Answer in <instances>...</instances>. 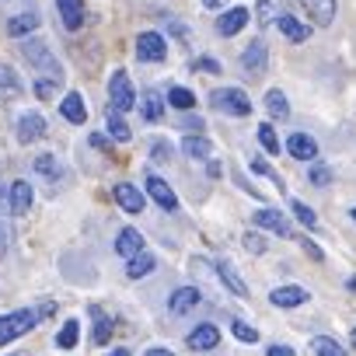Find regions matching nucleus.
Wrapping results in <instances>:
<instances>
[{
  "label": "nucleus",
  "instance_id": "obj_6",
  "mask_svg": "<svg viewBox=\"0 0 356 356\" xmlns=\"http://www.w3.org/2000/svg\"><path fill=\"white\" fill-rule=\"evenodd\" d=\"M241 70H245L248 77H262V74L269 70V49H266L262 39H255V42L241 53Z\"/></svg>",
  "mask_w": 356,
  "mask_h": 356
},
{
  "label": "nucleus",
  "instance_id": "obj_12",
  "mask_svg": "<svg viewBox=\"0 0 356 356\" xmlns=\"http://www.w3.org/2000/svg\"><path fill=\"white\" fill-rule=\"evenodd\" d=\"M248 18H252V15H248V8H231V11H224V18L217 22V32L231 39V35H238V32L248 25Z\"/></svg>",
  "mask_w": 356,
  "mask_h": 356
},
{
  "label": "nucleus",
  "instance_id": "obj_50",
  "mask_svg": "<svg viewBox=\"0 0 356 356\" xmlns=\"http://www.w3.org/2000/svg\"><path fill=\"white\" fill-rule=\"evenodd\" d=\"M353 346H356V328H353Z\"/></svg>",
  "mask_w": 356,
  "mask_h": 356
},
{
  "label": "nucleus",
  "instance_id": "obj_16",
  "mask_svg": "<svg viewBox=\"0 0 356 356\" xmlns=\"http://www.w3.org/2000/svg\"><path fill=\"white\" fill-rule=\"evenodd\" d=\"M269 300L276 304V307H300V304H307V290L304 286H276L273 293H269Z\"/></svg>",
  "mask_w": 356,
  "mask_h": 356
},
{
  "label": "nucleus",
  "instance_id": "obj_48",
  "mask_svg": "<svg viewBox=\"0 0 356 356\" xmlns=\"http://www.w3.org/2000/svg\"><path fill=\"white\" fill-rule=\"evenodd\" d=\"M147 356H175V353H168V349H150Z\"/></svg>",
  "mask_w": 356,
  "mask_h": 356
},
{
  "label": "nucleus",
  "instance_id": "obj_51",
  "mask_svg": "<svg viewBox=\"0 0 356 356\" xmlns=\"http://www.w3.org/2000/svg\"><path fill=\"white\" fill-rule=\"evenodd\" d=\"M353 220H356V207H353Z\"/></svg>",
  "mask_w": 356,
  "mask_h": 356
},
{
  "label": "nucleus",
  "instance_id": "obj_33",
  "mask_svg": "<svg viewBox=\"0 0 356 356\" xmlns=\"http://www.w3.org/2000/svg\"><path fill=\"white\" fill-rule=\"evenodd\" d=\"M259 143H262L269 154H280V136H276V129H273L269 122H262V126H259Z\"/></svg>",
  "mask_w": 356,
  "mask_h": 356
},
{
  "label": "nucleus",
  "instance_id": "obj_40",
  "mask_svg": "<svg viewBox=\"0 0 356 356\" xmlns=\"http://www.w3.org/2000/svg\"><path fill=\"white\" fill-rule=\"evenodd\" d=\"M245 248H248L252 255H262V252H266V241H262V234L248 231V234H245Z\"/></svg>",
  "mask_w": 356,
  "mask_h": 356
},
{
  "label": "nucleus",
  "instance_id": "obj_31",
  "mask_svg": "<svg viewBox=\"0 0 356 356\" xmlns=\"http://www.w3.org/2000/svg\"><path fill=\"white\" fill-rule=\"evenodd\" d=\"M91 314H95V321H98V325H95V342L105 346V342H108V332H112V321L105 318L102 307H91Z\"/></svg>",
  "mask_w": 356,
  "mask_h": 356
},
{
  "label": "nucleus",
  "instance_id": "obj_41",
  "mask_svg": "<svg viewBox=\"0 0 356 356\" xmlns=\"http://www.w3.org/2000/svg\"><path fill=\"white\" fill-rule=\"evenodd\" d=\"M150 157H154L157 164H168V161H171V147H168L164 140H157V143H154V150H150Z\"/></svg>",
  "mask_w": 356,
  "mask_h": 356
},
{
  "label": "nucleus",
  "instance_id": "obj_1",
  "mask_svg": "<svg viewBox=\"0 0 356 356\" xmlns=\"http://www.w3.org/2000/svg\"><path fill=\"white\" fill-rule=\"evenodd\" d=\"M210 105L227 112V115H252V98L241 91V88H224V91H213L210 95Z\"/></svg>",
  "mask_w": 356,
  "mask_h": 356
},
{
  "label": "nucleus",
  "instance_id": "obj_8",
  "mask_svg": "<svg viewBox=\"0 0 356 356\" xmlns=\"http://www.w3.org/2000/svg\"><path fill=\"white\" fill-rule=\"evenodd\" d=\"M42 136H46V119H42L39 112L18 115V140H22V143H35V140H42Z\"/></svg>",
  "mask_w": 356,
  "mask_h": 356
},
{
  "label": "nucleus",
  "instance_id": "obj_45",
  "mask_svg": "<svg viewBox=\"0 0 356 356\" xmlns=\"http://www.w3.org/2000/svg\"><path fill=\"white\" fill-rule=\"evenodd\" d=\"M227 4V0H203V8H210V11H220Z\"/></svg>",
  "mask_w": 356,
  "mask_h": 356
},
{
  "label": "nucleus",
  "instance_id": "obj_20",
  "mask_svg": "<svg viewBox=\"0 0 356 356\" xmlns=\"http://www.w3.org/2000/svg\"><path fill=\"white\" fill-rule=\"evenodd\" d=\"M255 224L259 227H266V231H273V234H283V238H290V227H286V220H283V213L280 210H259L255 213Z\"/></svg>",
  "mask_w": 356,
  "mask_h": 356
},
{
  "label": "nucleus",
  "instance_id": "obj_47",
  "mask_svg": "<svg viewBox=\"0 0 356 356\" xmlns=\"http://www.w3.org/2000/svg\"><path fill=\"white\" fill-rule=\"evenodd\" d=\"M186 129H196V133H200V129H203V119H189V122H186Z\"/></svg>",
  "mask_w": 356,
  "mask_h": 356
},
{
  "label": "nucleus",
  "instance_id": "obj_35",
  "mask_svg": "<svg viewBox=\"0 0 356 356\" xmlns=\"http://www.w3.org/2000/svg\"><path fill=\"white\" fill-rule=\"evenodd\" d=\"M161 112H164L161 98H157L154 91H147V98H143V115H147L150 122H157V119H161Z\"/></svg>",
  "mask_w": 356,
  "mask_h": 356
},
{
  "label": "nucleus",
  "instance_id": "obj_44",
  "mask_svg": "<svg viewBox=\"0 0 356 356\" xmlns=\"http://www.w3.org/2000/svg\"><path fill=\"white\" fill-rule=\"evenodd\" d=\"M269 356H297V353H293L290 346H280V342H273V346H269Z\"/></svg>",
  "mask_w": 356,
  "mask_h": 356
},
{
  "label": "nucleus",
  "instance_id": "obj_14",
  "mask_svg": "<svg viewBox=\"0 0 356 356\" xmlns=\"http://www.w3.org/2000/svg\"><path fill=\"white\" fill-rule=\"evenodd\" d=\"M286 150L297 157V161H314L318 157V143H314V136H307V133H293L290 140H286Z\"/></svg>",
  "mask_w": 356,
  "mask_h": 356
},
{
  "label": "nucleus",
  "instance_id": "obj_15",
  "mask_svg": "<svg viewBox=\"0 0 356 356\" xmlns=\"http://www.w3.org/2000/svg\"><path fill=\"white\" fill-rule=\"evenodd\" d=\"M115 252H119L122 259L140 255V252H143V234H140L136 227H122V231H119V238H115Z\"/></svg>",
  "mask_w": 356,
  "mask_h": 356
},
{
  "label": "nucleus",
  "instance_id": "obj_4",
  "mask_svg": "<svg viewBox=\"0 0 356 356\" xmlns=\"http://www.w3.org/2000/svg\"><path fill=\"white\" fill-rule=\"evenodd\" d=\"M108 102H112L108 108H115V112H129L136 105V91H133L126 70H115L112 74V81H108Z\"/></svg>",
  "mask_w": 356,
  "mask_h": 356
},
{
  "label": "nucleus",
  "instance_id": "obj_21",
  "mask_svg": "<svg viewBox=\"0 0 356 356\" xmlns=\"http://www.w3.org/2000/svg\"><path fill=\"white\" fill-rule=\"evenodd\" d=\"M154 266H157V262H154V255H150V252L143 248L140 255H133V259H126V276H129V280H140V276H150V273H154Z\"/></svg>",
  "mask_w": 356,
  "mask_h": 356
},
{
  "label": "nucleus",
  "instance_id": "obj_25",
  "mask_svg": "<svg viewBox=\"0 0 356 356\" xmlns=\"http://www.w3.org/2000/svg\"><path fill=\"white\" fill-rule=\"evenodd\" d=\"M105 129H108V136H115L119 143H126V140H129V126L122 122V112H115V108H108V112H105Z\"/></svg>",
  "mask_w": 356,
  "mask_h": 356
},
{
  "label": "nucleus",
  "instance_id": "obj_9",
  "mask_svg": "<svg viewBox=\"0 0 356 356\" xmlns=\"http://www.w3.org/2000/svg\"><path fill=\"white\" fill-rule=\"evenodd\" d=\"M112 196H115V203H119L126 213H143V207H147L143 193H140L136 186H129V182H119V186L112 189Z\"/></svg>",
  "mask_w": 356,
  "mask_h": 356
},
{
  "label": "nucleus",
  "instance_id": "obj_7",
  "mask_svg": "<svg viewBox=\"0 0 356 356\" xmlns=\"http://www.w3.org/2000/svg\"><path fill=\"white\" fill-rule=\"evenodd\" d=\"M147 193H150V200H154L161 210H168V213H175V210H178V196H175V189L164 182V178L150 175V178H147Z\"/></svg>",
  "mask_w": 356,
  "mask_h": 356
},
{
  "label": "nucleus",
  "instance_id": "obj_11",
  "mask_svg": "<svg viewBox=\"0 0 356 356\" xmlns=\"http://www.w3.org/2000/svg\"><path fill=\"white\" fill-rule=\"evenodd\" d=\"M200 300H203V293H200L196 286H178V290L171 293L168 307H171V314H186V311H193Z\"/></svg>",
  "mask_w": 356,
  "mask_h": 356
},
{
  "label": "nucleus",
  "instance_id": "obj_32",
  "mask_svg": "<svg viewBox=\"0 0 356 356\" xmlns=\"http://www.w3.org/2000/svg\"><path fill=\"white\" fill-rule=\"evenodd\" d=\"M77 335H81V325H77V321H67V325L60 328V335H56V346H60V349H74V346H77Z\"/></svg>",
  "mask_w": 356,
  "mask_h": 356
},
{
  "label": "nucleus",
  "instance_id": "obj_38",
  "mask_svg": "<svg viewBox=\"0 0 356 356\" xmlns=\"http://www.w3.org/2000/svg\"><path fill=\"white\" fill-rule=\"evenodd\" d=\"M35 168H39L42 175H60V164H56V157H53V154H42V157H35Z\"/></svg>",
  "mask_w": 356,
  "mask_h": 356
},
{
  "label": "nucleus",
  "instance_id": "obj_10",
  "mask_svg": "<svg viewBox=\"0 0 356 356\" xmlns=\"http://www.w3.org/2000/svg\"><path fill=\"white\" fill-rule=\"evenodd\" d=\"M217 342H220V328L217 325H196L193 332H189V346L196 349V353H207V349H217Z\"/></svg>",
  "mask_w": 356,
  "mask_h": 356
},
{
  "label": "nucleus",
  "instance_id": "obj_30",
  "mask_svg": "<svg viewBox=\"0 0 356 356\" xmlns=\"http://www.w3.org/2000/svg\"><path fill=\"white\" fill-rule=\"evenodd\" d=\"M307 178H311V186H318V189H325V186L332 182V168H325V164H318V161H311V164H307Z\"/></svg>",
  "mask_w": 356,
  "mask_h": 356
},
{
  "label": "nucleus",
  "instance_id": "obj_17",
  "mask_svg": "<svg viewBox=\"0 0 356 356\" xmlns=\"http://www.w3.org/2000/svg\"><path fill=\"white\" fill-rule=\"evenodd\" d=\"M56 11L70 32H77L84 25V0H56Z\"/></svg>",
  "mask_w": 356,
  "mask_h": 356
},
{
  "label": "nucleus",
  "instance_id": "obj_23",
  "mask_svg": "<svg viewBox=\"0 0 356 356\" xmlns=\"http://www.w3.org/2000/svg\"><path fill=\"white\" fill-rule=\"evenodd\" d=\"M29 207H32V186L29 182H15L11 186V213H29Z\"/></svg>",
  "mask_w": 356,
  "mask_h": 356
},
{
  "label": "nucleus",
  "instance_id": "obj_19",
  "mask_svg": "<svg viewBox=\"0 0 356 356\" xmlns=\"http://www.w3.org/2000/svg\"><path fill=\"white\" fill-rule=\"evenodd\" d=\"M276 25H280V32H283L290 42H307V35H311V29H307L304 22H297L293 15H280Z\"/></svg>",
  "mask_w": 356,
  "mask_h": 356
},
{
  "label": "nucleus",
  "instance_id": "obj_39",
  "mask_svg": "<svg viewBox=\"0 0 356 356\" xmlns=\"http://www.w3.org/2000/svg\"><path fill=\"white\" fill-rule=\"evenodd\" d=\"M0 88H8V91H18L22 88V81L11 74V67H4V63H0Z\"/></svg>",
  "mask_w": 356,
  "mask_h": 356
},
{
  "label": "nucleus",
  "instance_id": "obj_37",
  "mask_svg": "<svg viewBox=\"0 0 356 356\" xmlns=\"http://www.w3.org/2000/svg\"><path fill=\"white\" fill-rule=\"evenodd\" d=\"M231 332H234V339H238V342H259V332H255L252 325H245V321H234V325H231Z\"/></svg>",
  "mask_w": 356,
  "mask_h": 356
},
{
  "label": "nucleus",
  "instance_id": "obj_52",
  "mask_svg": "<svg viewBox=\"0 0 356 356\" xmlns=\"http://www.w3.org/2000/svg\"><path fill=\"white\" fill-rule=\"evenodd\" d=\"M8 356H18V353H8Z\"/></svg>",
  "mask_w": 356,
  "mask_h": 356
},
{
  "label": "nucleus",
  "instance_id": "obj_49",
  "mask_svg": "<svg viewBox=\"0 0 356 356\" xmlns=\"http://www.w3.org/2000/svg\"><path fill=\"white\" fill-rule=\"evenodd\" d=\"M105 356H129V349H112V353H105Z\"/></svg>",
  "mask_w": 356,
  "mask_h": 356
},
{
  "label": "nucleus",
  "instance_id": "obj_13",
  "mask_svg": "<svg viewBox=\"0 0 356 356\" xmlns=\"http://www.w3.org/2000/svg\"><path fill=\"white\" fill-rule=\"evenodd\" d=\"M60 112H63V119L74 122V126H84V122H88V105H84V98H81L77 91H70V95L60 102Z\"/></svg>",
  "mask_w": 356,
  "mask_h": 356
},
{
  "label": "nucleus",
  "instance_id": "obj_34",
  "mask_svg": "<svg viewBox=\"0 0 356 356\" xmlns=\"http://www.w3.org/2000/svg\"><path fill=\"white\" fill-rule=\"evenodd\" d=\"M255 18H259V25H262V29H266V25H273V18H280V15H276V0H259Z\"/></svg>",
  "mask_w": 356,
  "mask_h": 356
},
{
  "label": "nucleus",
  "instance_id": "obj_22",
  "mask_svg": "<svg viewBox=\"0 0 356 356\" xmlns=\"http://www.w3.org/2000/svg\"><path fill=\"white\" fill-rule=\"evenodd\" d=\"M182 150H186V154H189L193 161H207V157L213 154V143H210L207 136H200V133H196V136L189 133V136L182 140Z\"/></svg>",
  "mask_w": 356,
  "mask_h": 356
},
{
  "label": "nucleus",
  "instance_id": "obj_24",
  "mask_svg": "<svg viewBox=\"0 0 356 356\" xmlns=\"http://www.w3.org/2000/svg\"><path fill=\"white\" fill-rule=\"evenodd\" d=\"M217 276L224 280V286H227V290H234L238 297H248V286H245V280L238 276V269H234L231 262H220V266H217Z\"/></svg>",
  "mask_w": 356,
  "mask_h": 356
},
{
  "label": "nucleus",
  "instance_id": "obj_46",
  "mask_svg": "<svg viewBox=\"0 0 356 356\" xmlns=\"http://www.w3.org/2000/svg\"><path fill=\"white\" fill-rule=\"evenodd\" d=\"M91 143H95L98 150H108V140H105V136H91Z\"/></svg>",
  "mask_w": 356,
  "mask_h": 356
},
{
  "label": "nucleus",
  "instance_id": "obj_43",
  "mask_svg": "<svg viewBox=\"0 0 356 356\" xmlns=\"http://www.w3.org/2000/svg\"><path fill=\"white\" fill-rule=\"evenodd\" d=\"M196 70H207V74H220V63H217V60H196Z\"/></svg>",
  "mask_w": 356,
  "mask_h": 356
},
{
  "label": "nucleus",
  "instance_id": "obj_42",
  "mask_svg": "<svg viewBox=\"0 0 356 356\" xmlns=\"http://www.w3.org/2000/svg\"><path fill=\"white\" fill-rule=\"evenodd\" d=\"M252 171H255V175H269V178H276V182H280V175H276V171H273L266 161H259V157L252 161Z\"/></svg>",
  "mask_w": 356,
  "mask_h": 356
},
{
  "label": "nucleus",
  "instance_id": "obj_18",
  "mask_svg": "<svg viewBox=\"0 0 356 356\" xmlns=\"http://www.w3.org/2000/svg\"><path fill=\"white\" fill-rule=\"evenodd\" d=\"M300 4L307 8V15L314 18V25L328 29L335 22V0H300Z\"/></svg>",
  "mask_w": 356,
  "mask_h": 356
},
{
  "label": "nucleus",
  "instance_id": "obj_3",
  "mask_svg": "<svg viewBox=\"0 0 356 356\" xmlns=\"http://www.w3.org/2000/svg\"><path fill=\"white\" fill-rule=\"evenodd\" d=\"M22 53H25V60H29L32 67H39L46 77H53V81H60V77H63V74H60V63H56V56L49 53V46H46V42H35V39H32V42H25V46H22Z\"/></svg>",
  "mask_w": 356,
  "mask_h": 356
},
{
  "label": "nucleus",
  "instance_id": "obj_36",
  "mask_svg": "<svg viewBox=\"0 0 356 356\" xmlns=\"http://www.w3.org/2000/svg\"><path fill=\"white\" fill-rule=\"evenodd\" d=\"M290 210L297 213V220H300L304 227H314V224H318V217H314V210H311V207H304L300 200H290Z\"/></svg>",
  "mask_w": 356,
  "mask_h": 356
},
{
  "label": "nucleus",
  "instance_id": "obj_29",
  "mask_svg": "<svg viewBox=\"0 0 356 356\" xmlns=\"http://www.w3.org/2000/svg\"><path fill=\"white\" fill-rule=\"evenodd\" d=\"M35 29H39V18H35V15H18V18L8 22V32H11V35H29V32H35Z\"/></svg>",
  "mask_w": 356,
  "mask_h": 356
},
{
  "label": "nucleus",
  "instance_id": "obj_2",
  "mask_svg": "<svg viewBox=\"0 0 356 356\" xmlns=\"http://www.w3.org/2000/svg\"><path fill=\"white\" fill-rule=\"evenodd\" d=\"M35 321H39L35 311H11V314H0V346H8L11 339L32 332Z\"/></svg>",
  "mask_w": 356,
  "mask_h": 356
},
{
  "label": "nucleus",
  "instance_id": "obj_27",
  "mask_svg": "<svg viewBox=\"0 0 356 356\" xmlns=\"http://www.w3.org/2000/svg\"><path fill=\"white\" fill-rule=\"evenodd\" d=\"M168 105L178 108V112H189V108H196V95L189 88H171L168 91Z\"/></svg>",
  "mask_w": 356,
  "mask_h": 356
},
{
  "label": "nucleus",
  "instance_id": "obj_5",
  "mask_svg": "<svg viewBox=\"0 0 356 356\" xmlns=\"http://www.w3.org/2000/svg\"><path fill=\"white\" fill-rule=\"evenodd\" d=\"M164 56H168V42L157 32H143L136 39V60L140 63H161Z\"/></svg>",
  "mask_w": 356,
  "mask_h": 356
},
{
  "label": "nucleus",
  "instance_id": "obj_26",
  "mask_svg": "<svg viewBox=\"0 0 356 356\" xmlns=\"http://www.w3.org/2000/svg\"><path fill=\"white\" fill-rule=\"evenodd\" d=\"M311 353H314V356H349L332 335H318V339H311Z\"/></svg>",
  "mask_w": 356,
  "mask_h": 356
},
{
  "label": "nucleus",
  "instance_id": "obj_28",
  "mask_svg": "<svg viewBox=\"0 0 356 356\" xmlns=\"http://www.w3.org/2000/svg\"><path fill=\"white\" fill-rule=\"evenodd\" d=\"M266 108H269L273 119H286L290 115V105H286V95L283 91H269L266 95Z\"/></svg>",
  "mask_w": 356,
  "mask_h": 356
}]
</instances>
